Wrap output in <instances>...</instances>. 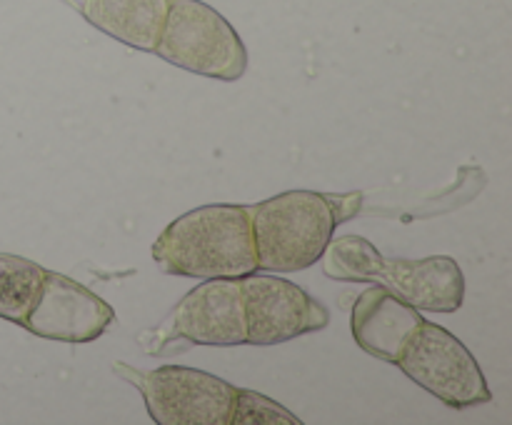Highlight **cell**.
I'll list each match as a JSON object with an SVG mask.
<instances>
[{
    "mask_svg": "<svg viewBox=\"0 0 512 425\" xmlns=\"http://www.w3.org/2000/svg\"><path fill=\"white\" fill-rule=\"evenodd\" d=\"M153 260L183 278H243L258 270L248 205L215 203L175 218L153 243Z\"/></svg>",
    "mask_w": 512,
    "mask_h": 425,
    "instance_id": "1",
    "label": "cell"
},
{
    "mask_svg": "<svg viewBox=\"0 0 512 425\" xmlns=\"http://www.w3.org/2000/svg\"><path fill=\"white\" fill-rule=\"evenodd\" d=\"M258 270L298 273L318 263L338 220L330 198L313 190H288L248 205Z\"/></svg>",
    "mask_w": 512,
    "mask_h": 425,
    "instance_id": "2",
    "label": "cell"
},
{
    "mask_svg": "<svg viewBox=\"0 0 512 425\" xmlns=\"http://www.w3.org/2000/svg\"><path fill=\"white\" fill-rule=\"evenodd\" d=\"M155 53L205 78L238 80L248 70L238 30L203 0H170Z\"/></svg>",
    "mask_w": 512,
    "mask_h": 425,
    "instance_id": "3",
    "label": "cell"
},
{
    "mask_svg": "<svg viewBox=\"0 0 512 425\" xmlns=\"http://www.w3.org/2000/svg\"><path fill=\"white\" fill-rule=\"evenodd\" d=\"M395 365L450 408L460 410L493 400L473 353L453 333L428 320L410 335Z\"/></svg>",
    "mask_w": 512,
    "mask_h": 425,
    "instance_id": "4",
    "label": "cell"
},
{
    "mask_svg": "<svg viewBox=\"0 0 512 425\" xmlns=\"http://www.w3.org/2000/svg\"><path fill=\"white\" fill-rule=\"evenodd\" d=\"M128 380L140 388L148 415L160 425H230L238 388L215 375L180 365L140 373L118 363Z\"/></svg>",
    "mask_w": 512,
    "mask_h": 425,
    "instance_id": "5",
    "label": "cell"
},
{
    "mask_svg": "<svg viewBox=\"0 0 512 425\" xmlns=\"http://www.w3.org/2000/svg\"><path fill=\"white\" fill-rule=\"evenodd\" d=\"M183 338L195 345H245V303L240 280L213 278L190 290L173 308L170 318L155 330V343L148 345L153 355H163L170 340Z\"/></svg>",
    "mask_w": 512,
    "mask_h": 425,
    "instance_id": "6",
    "label": "cell"
},
{
    "mask_svg": "<svg viewBox=\"0 0 512 425\" xmlns=\"http://www.w3.org/2000/svg\"><path fill=\"white\" fill-rule=\"evenodd\" d=\"M238 280L250 345H278L330 323L328 308L290 280L260 275L258 270Z\"/></svg>",
    "mask_w": 512,
    "mask_h": 425,
    "instance_id": "7",
    "label": "cell"
},
{
    "mask_svg": "<svg viewBox=\"0 0 512 425\" xmlns=\"http://www.w3.org/2000/svg\"><path fill=\"white\" fill-rule=\"evenodd\" d=\"M115 320V310L85 285L45 270L43 285L23 328L63 343H90Z\"/></svg>",
    "mask_w": 512,
    "mask_h": 425,
    "instance_id": "8",
    "label": "cell"
},
{
    "mask_svg": "<svg viewBox=\"0 0 512 425\" xmlns=\"http://www.w3.org/2000/svg\"><path fill=\"white\" fill-rule=\"evenodd\" d=\"M373 283L385 285L423 313H455L465 298V278L460 265L448 255L423 260L380 258Z\"/></svg>",
    "mask_w": 512,
    "mask_h": 425,
    "instance_id": "9",
    "label": "cell"
},
{
    "mask_svg": "<svg viewBox=\"0 0 512 425\" xmlns=\"http://www.w3.org/2000/svg\"><path fill=\"white\" fill-rule=\"evenodd\" d=\"M423 320V313L418 308L400 300L385 285H373L355 300L350 330H353L355 343L365 353L395 363L403 345L408 343V338Z\"/></svg>",
    "mask_w": 512,
    "mask_h": 425,
    "instance_id": "10",
    "label": "cell"
},
{
    "mask_svg": "<svg viewBox=\"0 0 512 425\" xmlns=\"http://www.w3.org/2000/svg\"><path fill=\"white\" fill-rule=\"evenodd\" d=\"M168 3L170 0H83L80 10L100 33L130 48L155 53Z\"/></svg>",
    "mask_w": 512,
    "mask_h": 425,
    "instance_id": "11",
    "label": "cell"
},
{
    "mask_svg": "<svg viewBox=\"0 0 512 425\" xmlns=\"http://www.w3.org/2000/svg\"><path fill=\"white\" fill-rule=\"evenodd\" d=\"M45 270L18 255H0V318L23 325L43 285Z\"/></svg>",
    "mask_w": 512,
    "mask_h": 425,
    "instance_id": "12",
    "label": "cell"
},
{
    "mask_svg": "<svg viewBox=\"0 0 512 425\" xmlns=\"http://www.w3.org/2000/svg\"><path fill=\"white\" fill-rule=\"evenodd\" d=\"M380 258H383V253L360 235H343V238L335 240L330 238L323 255H320L328 278L350 280V283H373Z\"/></svg>",
    "mask_w": 512,
    "mask_h": 425,
    "instance_id": "13",
    "label": "cell"
},
{
    "mask_svg": "<svg viewBox=\"0 0 512 425\" xmlns=\"http://www.w3.org/2000/svg\"><path fill=\"white\" fill-rule=\"evenodd\" d=\"M300 425V418L283 408V405L273 403L265 395L253 393V390H240L235 395L233 418L230 425Z\"/></svg>",
    "mask_w": 512,
    "mask_h": 425,
    "instance_id": "14",
    "label": "cell"
},
{
    "mask_svg": "<svg viewBox=\"0 0 512 425\" xmlns=\"http://www.w3.org/2000/svg\"><path fill=\"white\" fill-rule=\"evenodd\" d=\"M328 198H330V205H333V210H335V220H338V225H340L343 220H348L350 215H358L360 200H363V195H360V193L328 195Z\"/></svg>",
    "mask_w": 512,
    "mask_h": 425,
    "instance_id": "15",
    "label": "cell"
}]
</instances>
